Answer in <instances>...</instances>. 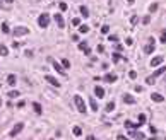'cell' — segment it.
Wrapping results in <instances>:
<instances>
[{
  "instance_id": "7bdbcfd3",
  "label": "cell",
  "mask_w": 166,
  "mask_h": 140,
  "mask_svg": "<svg viewBox=\"0 0 166 140\" xmlns=\"http://www.w3.org/2000/svg\"><path fill=\"white\" fill-rule=\"evenodd\" d=\"M98 51H99V53H103V51H105V46H103V45H99V46H98Z\"/></svg>"
},
{
  "instance_id": "cb8c5ba5",
  "label": "cell",
  "mask_w": 166,
  "mask_h": 140,
  "mask_svg": "<svg viewBox=\"0 0 166 140\" xmlns=\"http://www.w3.org/2000/svg\"><path fill=\"white\" fill-rule=\"evenodd\" d=\"M113 109H115V103L111 101V103H108V104H106V111H108V113H111Z\"/></svg>"
},
{
  "instance_id": "ee69618b",
  "label": "cell",
  "mask_w": 166,
  "mask_h": 140,
  "mask_svg": "<svg viewBox=\"0 0 166 140\" xmlns=\"http://www.w3.org/2000/svg\"><path fill=\"white\" fill-rule=\"evenodd\" d=\"M86 140H98L94 135H89V137H86Z\"/></svg>"
},
{
  "instance_id": "7c38bea8",
  "label": "cell",
  "mask_w": 166,
  "mask_h": 140,
  "mask_svg": "<svg viewBox=\"0 0 166 140\" xmlns=\"http://www.w3.org/2000/svg\"><path fill=\"white\" fill-rule=\"evenodd\" d=\"M106 82H110V84H113V82H117V75L115 74H106L105 77H103Z\"/></svg>"
},
{
  "instance_id": "f35d334b",
  "label": "cell",
  "mask_w": 166,
  "mask_h": 140,
  "mask_svg": "<svg viewBox=\"0 0 166 140\" xmlns=\"http://www.w3.org/2000/svg\"><path fill=\"white\" fill-rule=\"evenodd\" d=\"M72 24H74V26H80V19H72Z\"/></svg>"
},
{
  "instance_id": "5bb4252c",
  "label": "cell",
  "mask_w": 166,
  "mask_h": 140,
  "mask_svg": "<svg viewBox=\"0 0 166 140\" xmlns=\"http://www.w3.org/2000/svg\"><path fill=\"white\" fill-rule=\"evenodd\" d=\"M94 94L101 99V97H105V89H103V87H99V85H96V87H94Z\"/></svg>"
},
{
  "instance_id": "74e56055",
  "label": "cell",
  "mask_w": 166,
  "mask_h": 140,
  "mask_svg": "<svg viewBox=\"0 0 166 140\" xmlns=\"http://www.w3.org/2000/svg\"><path fill=\"white\" fill-rule=\"evenodd\" d=\"M60 10H67V4H65V2H60Z\"/></svg>"
},
{
  "instance_id": "4fadbf2b",
  "label": "cell",
  "mask_w": 166,
  "mask_h": 140,
  "mask_svg": "<svg viewBox=\"0 0 166 140\" xmlns=\"http://www.w3.org/2000/svg\"><path fill=\"white\" fill-rule=\"evenodd\" d=\"M55 22H57L58 28H63V26H65V24H63V17H62V14H55Z\"/></svg>"
},
{
  "instance_id": "f6af8a7d",
  "label": "cell",
  "mask_w": 166,
  "mask_h": 140,
  "mask_svg": "<svg viewBox=\"0 0 166 140\" xmlns=\"http://www.w3.org/2000/svg\"><path fill=\"white\" fill-rule=\"evenodd\" d=\"M127 2H128V4H134V2H135V0H127Z\"/></svg>"
},
{
  "instance_id": "c3c4849f",
  "label": "cell",
  "mask_w": 166,
  "mask_h": 140,
  "mask_svg": "<svg viewBox=\"0 0 166 140\" xmlns=\"http://www.w3.org/2000/svg\"><path fill=\"white\" fill-rule=\"evenodd\" d=\"M51 140H53V138H51Z\"/></svg>"
},
{
  "instance_id": "ffe728a7",
  "label": "cell",
  "mask_w": 166,
  "mask_h": 140,
  "mask_svg": "<svg viewBox=\"0 0 166 140\" xmlns=\"http://www.w3.org/2000/svg\"><path fill=\"white\" fill-rule=\"evenodd\" d=\"M0 55H2V56H7V55H9V50H7V46L0 45Z\"/></svg>"
},
{
  "instance_id": "836d02e7",
  "label": "cell",
  "mask_w": 166,
  "mask_h": 140,
  "mask_svg": "<svg viewBox=\"0 0 166 140\" xmlns=\"http://www.w3.org/2000/svg\"><path fill=\"white\" fill-rule=\"evenodd\" d=\"M149 10H151V14H152V12H156V10H157V4H152V5L149 7Z\"/></svg>"
},
{
  "instance_id": "5b68a950",
  "label": "cell",
  "mask_w": 166,
  "mask_h": 140,
  "mask_svg": "<svg viewBox=\"0 0 166 140\" xmlns=\"http://www.w3.org/2000/svg\"><path fill=\"white\" fill-rule=\"evenodd\" d=\"M163 60H164V56H163V55L154 56V58L151 60V67H157V65H161V63H163Z\"/></svg>"
},
{
  "instance_id": "8992f818",
  "label": "cell",
  "mask_w": 166,
  "mask_h": 140,
  "mask_svg": "<svg viewBox=\"0 0 166 140\" xmlns=\"http://www.w3.org/2000/svg\"><path fill=\"white\" fill-rule=\"evenodd\" d=\"M22 128H24V123H17V125L12 128V131H10V137H16V135H17V133H19Z\"/></svg>"
},
{
  "instance_id": "484cf974",
  "label": "cell",
  "mask_w": 166,
  "mask_h": 140,
  "mask_svg": "<svg viewBox=\"0 0 166 140\" xmlns=\"http://www.w3.org/2000/svg\"><path fill=\"white\" fill-rule=\"evenodd\" d=\"M120 60H123V56L120 53H113V62H120Z\"/></svg>"
},
{
  "instance_id": "ab89813d",
  "label": "cell",
  "mask_w": 166,
  "mask_h": 140,
  "mask_svg": "<svg viewBox=\"0 0 166 140\" xmlns=\"http://www.w3.org/2000/svg\"><path fill=\"white\" fill-rule=\"evenodd\" d=\"M125 43H127V46H132V45H134V39H132V38H127Z\"/></svg>"
},
{
  "instance_id": "ac0fdd59",
  "label": "cell",
  "mask_w": 166,
  "mask_h": 140,
  "mask_svg": "<svg viewBox=\"0 0 166 140\" xmlns=\"http://www.w3.org/2000/svg\"><path fill=\"white\" fill-rule=\"evenodd\" d=\"M79 33H82V34L89 33V26H86V24H80V26H79Z\"/></svg>"
},
{
  "instance_id": "9a60e30c",
  "label": "cell",
  "mask_w": 166,
  "mask_h": 140,
  "mask_svg": "<svg viewBox=\"0 0 166 140\" xmlns=\"http://www.w3.org/2000/svg\"><path fill=\"white\" fill-rule=\"evenodd\" d=\"M16 82H17V77H16L14 74H10L9 77H7V84L9 85H16Z\"/></svg>"
},
{
  "instance_id": "f546056e",
  "label": "cell",
  "mask_w": 166,
  "mask_h": 140,
  "mask_svg": "<svg viewBox=\"0 0 166 140\" xmlns=\"http://www.w3.org/2000/svg\"><path fill=\"white\" fill-rule=\"evenodd\" d=\"M2 31H4V33H10L9 24H7V22H4V24H2Z\"/></svg>"
},
{
  "instance_id": "d6986e66",
  "label": "cell",
  "mask_w": 166,
  "mask_h": 140,
  "mask_svg": "<svg viewBox=\"0 0 166 140\" xmlns=\"http://www.w3.org/2000/svg\"><path fill=\"white\" fill-rule=\"evenodd\" d=\"M89 104H91V108H93L94 111H98V103H96V99H94V97H91V99H89Z\"/></svg>"
},
{
  "instance_id": "f1b7e54d",
  "label": "cell",
  "mask_w": 166,
  "mask_h": 140,
  "mask_svg": "<svg viewBox=\"0 0 166 140\" xmlns=\"http://www.w3.org/2000/svg\"><path fill=\"white\" fill-rule=\"evenodd\" d=\"M101 33H103V34H110V26H106V24H105V26L101 28Z\"/></svg>"
},
{
  "instance_id": "3957f363",
  "label": "cell",
  "mask_w": 166,
  "mask_h": 140,
  "mask_svg": "<svg viewBox=\"0 0 166 140\" xmlns=\"http://www.w3.org/2000/svg\"><path fill=\"white\" fill-rule=\"evenodd\" d=\"M28 33H29V28H26V26H17L14 29V36H26Z\"/></svg>"
},
{
  "instance_id": "60d3db41",
  "label": "cell",
  "mask_w": 166,
  "mask_h": 140,
  "mask_svg": "<svg viewBox=\"0 0 166 140\" xmlns=\"http://www.w3.org/2000/svg\"><path fill=\"white\" fill-rule=\"evenodd\" d=\"M137 21H139V17H137V16H134V17L130 19V22H132V24H137Z\"/></svg>"
},
{
  "instance_id": "e575fe53",
  "label": "cell",
  "mask_w": 166,
  "mask_h": 140,
  "mask_svg": "<svg viewBox=\"0 0 166 140\" xmlns=\"http://www.w3.org/2000/svg\"><path fill=\"white\" fill-rule=\"evenodd\" d=\"M17 96H19L17 91H10V92H9V97H17Z\"/></svg>"
},
{
  "instance_id": "1f68e13d",
  "label": "cell",
  "mask_w": 166,
  "mask_h": 140,
  "mask_svg": "<svg viewBox=\"0 0 166 140\" xmlns=\"http://www.w3.org/2000/svg\"><path fill=\"white\" fill-rule=\"evenodd\" d=\"M128 77H130V79H137V72L135 70H130V72H128Z\"/></svg>"
},
{
  "instance_id": "2e32d148",
  "label": "cell",
  "mask_w": 166,
  "mask_h": 140,
  "mask_svg": "<svg viewBox=\"0 0 166 140\" xmlns=\"http://www.w3.org/2000/svg\"><path fill=\"white\" fill-rule=\"evenodd\" d=\"M166 72V67H161V68H157L156 72H154V74H152V77H154V79H156V77H159V75H163Z\"/></svg>"
},
{
  "instance_id": "44dd1931",
  "label": "cell",
  "mask_w": 166,
  "mask_h": 140,
  "mask_svg": "<svg viewBox=\"0 0 166 140\" xmlns=\"http://www.w3.org/2000/svg\"><path fill=\"white\" fill-rule=\"evenodd\" d=\"M33 108H34V111L38 113V114H41V113H43V109H41V104L34 103V104H33Z\"/></svg>"
},
{
  "instance_id": "bcb514c9",
  "label": "cell",
  "mask_w": 166,
  "mask_h": 140,
  "mask_svg": "<svg viewBox=\"0 0 166 140\" xmlns=\"http://www.w3.org/2000/svg\"><path fill=\"white\" fill-rule=\"evenodd\" d=\"M149 140H157V138H156V137H151V138H149Z\"/></svg>"
},
{
  "instance_id": "d4e9b609",
  "label": "cell",
  "mask_w": 166,
  "mask_h": 140,
  "mask_svg": "<svg viewBox=\"0 0 166 140\" xmlns=\"http://www.w3.org/2000/svg\"><path fill=\"white\" fill-rule=\"evenodd\" d=\"M146 82L149 85H152V84H156V79H154V77H152V75H149V77H147L146 79Z\"/></svg>"
},
{
  "instance_id": "277c9868",
  "label": "cell",
  "mask_w": 166,
  "mask_h": 140,
  "mask_svg": "<svg viewBox=\"0 0 166 140\" xmlns=\"http://www.w3.org/2000/svg\"><path fill=\"white\" fill-rule=\"evenodd\" d=\"M154 48H156V43H154V38H149V45H147V46L144 48V51H146L147 55H149V53H152V51H154Z\"/></svg>"
},
{
  "instance_id": "d590c367",
  "label": "cell",
  "mask_w": 166,
  "mask_h": 140,
  "mask_svg": "<svg viewBox=\"0 0 166 140\" xmlns=\"http://www.w3.org/2000/svg\"><path fill=\"white\" fill-rule=\"evenodd\" d=\"M142 22H144V24H146V26H147V24L151 22V16H146V17L142 19Z\"/></svg>"
},
{
  "instance_id": "8d00e7d4",
  "label": "cell",
  "mask_w": 166,
  "mask_h": 140,
  "mask_svg": "<svg viewBox=\"0 0 166 140\" xmlns=\"http://www.w3.org/2000/svg\"><path fill=\"white\" fill-rule=\"evenodd\" d=\"M159 41H161V43H166V31L161 33V39H159Z\"/></svg>"
},
{
  "instance_id": "83f0119b",
  "label": "cell",
  "mask_w": 166,
  "mask_h": 140,
  "mask_svg": "<svg viewBox=\"0 0 166 140\" xmlns=\"http://www.w3.org/2000/svg\"><path fill=\"white\" fill-rule=\"evenodd\" d=\"M62 65H63V68H70V62H68L67 58H63L62 60Z\"/></svg>"
},
{
  "instance_id": "603a6c76",
  "label": "cell",
  "mask_w": 166,
  "mask_h": 140,
  "mask_svg": "<svg viewBox=\"0 0 166 140\" xmlns=\"http://www.w3.org/2000/svg\"><path fill=\"white\" fill-rule=\"evenodd\" d=\"M80 14H82L84 17H89V10H88V7H84V5H82V7H80Z\"/></svg>"
},
{
  "instance_id": "4316f807",
  "label": "cell",
  "mask_w": 166,
  "mask_h": 140,
  "mask_svg": "<svg viewBox=\"0 0 166 140\" xmlns=\"http://www.w3.org/2000/svg\"><path fill=\"white\" fill-rule=\"evenodd\" d=\"M79 50H88V41H82V43H79Z\"/></svg>"
},
{
  "instance_id": "7a4b0ae2",
  "label": "cell",
  "mask_w": 166,
  "mask_h": 140,
  "mask_svg": "<svg viewBox=\"0 0 166 140\" xmlns=\"http://www.w3.org/2000/svg\"><path fill=\"white\" fill-rule=\"evenodd\" d=\"M38 24H39V28H48L50 16H48V14H41V16L38 17Z\"/></svg>"
},
{
  "instance_id": "30bf717a",
  "label": "cell",
  "mask_w": 166,
  "mask_h": 140,
  "mask_svg": "<svg viewBox=\"0 0 166 140\" xmlns=\"http://www.w3.org/2000/svg\"><path fill=\"white\" fill-rule=\"evenodd\" d=\"M130 137H134L135 140H144L146 138L144 133H140V131H132V130H130Z\"/></svg>"
},
{
  "instance_id": "8fae6325",
  "label": "cell",
  "mask_w": 166,
  "mask_h": 140,
  "mask_svg": "<svg viewBox=\"0 0 166 140\" xmlns=\"http://www.w3.org/2000/svg\"><path fill=\"white\" fill-rule=\"evenodd\" d=\"M151 99H152V101H156V103H163V101H164V97H163V96H161L159 92L151 94Z\"/></svg>"
},
{
  "instance_id": "4dcf8cb0",
  "label": "cell",
  "mask_w": 166,
  "mask_h": 140,
  "mask_svg": "<svg viewBox=\"0 0 166 140\" xmlns=\"http://www.w3.org/2000/svg\"><path fill=\"white\" fill-rule=\"evenodd\" d=\"M108 41H111V43H117V41H118V38L115 36V34H110V36H108Z\"/></svg>"
},
{
  "instance_id": "e0dca14e",
  "label": "cell",
  "mask_w": 166,
  "mask_h": 140,
  "mask_svg": "<svg viewBox=\"0 0 166 140\" xmlns=\"http://www.w3.org/2000/svg\"><path fill=\"white\" fill-rule=\"evenodd\" d=\"M125 126L132 130V128H135V126L139 128V126H140V123H132V121H128V120H127V121H125Z\"/></svg>"
},
{
  "instance_id": "7dc6e473",
  "label": "cell",
  "mask_w": 166,
  "mask_h": 140,
  "mask_svg": "<svg viewBox=\"0 0 166 140\" xmlns=\"http://www.w3.org/2000/svg\"><path fill=\"white\" fill-rule=\"evenodd\" d=\"M7 2H9V4H12V2H14V0H7Z\"/></svg>"
},
{
  "instance_id": "52a82bcc",
  "label": "cell",
  "mask_w": 166,
  "mask_h": 140,
  "mask_svg": "<svg viewBox=\"0 0 166 140\" xmlns=\"http://www.w3.org/2000/svg\"><path fill=\"white\" fill-rule=\"evenodd\" d=\"M45 80H46V82H50L51 85H55V87H60V82L55 79V77H51V75H45Z\"/></svg>"
},
{
  "instance_id": "9c48e42d",
  "label": "cell",
  "mask_w": 166,
  "mask_h": 140,
  "mask_svg": "<svg viewBox=\"0 0 166 140\" xmlns=\"http://www.w3.org/2000/svg\"><path fill=\"white\" fill-rule=\"evenodd\" d=\"M50 62H51V63H53V68H55V70H57V72H58V74L65 75V72H63V68H62V67H60L58 63H57V60H53V58H50Z\"/></svg>"
},
{
  "instance_id": "ba28073f",
  "label": "cell",
  "mask_w": 166,
  "mask_h": 140,
  "mask_svg": "<svg viewBox=\"0 0 166 140\" xmlns=\"http://www.w3.org/2000/svg\"><path fill=\"white\" fill-rule=\"evenodd\" d=\"M123 103L125 104H135V97L132 94H125L123 96Z\"/></svg>"
},
{
  "instance_id": "7402d4cb",
  "label": "cell",
  "mask_w": 166,
  "mask_h": 140,
  "mask_svg": "<svg viewBox=\"0 0 166 140\" xmlns=\"http://www.w3.org/2000/svg\"><path fill=\"white\" fill-rule=\"evenodd\" d=\"M74 135H75V137H80V135H82V130H80V126H74Z\"/></svg>"
},
{
  "instance_id": "d6a6232c",
  "label": "cell",
  "mask_w": 166,
  "mask_h": 140,
  "mask_svg": "<svg viewBox=\"0 0 166 140\" xmlns=\"http://www.w3.org/2000/svg\"><path fill=\"white\" fill-rule=\"evenodd\" d=\"M144 121H146V114H139V123L144 125Z\"/></svg>"
},
{
  "instance_id": "b9f144b4",
  "label": "cell",
  "mask_w": 166,
  "mask_h": 140,
  "mask_svg": "<svg viewBox=\"0 0 166 140\" xmlns=\"http://www.w3.org/2000/svg\"><path fill=\"white\" fill-rule=\"evenodd\" d=\"M117 140H128V138L125 137V135H118V137H117Z\"/></svg>"
},
{
  "instance_id": "6da1fadb",
  "label": "cell",
  "mask_w": 166,
  "mask_h": 140,
  "mask_svg": "<svg viewBox=\"0 0 166 140\" xmlns=\"http://www.w3.org/2000/svg\"><path fill=\"white\" fill-rule=\"evenodd\" d=\"M74 103H75V106H77V111L79 113H86V111H88V109H86V103H84V99H82L79 94L74 96Z\"/></svg>"
}]
</instances>
